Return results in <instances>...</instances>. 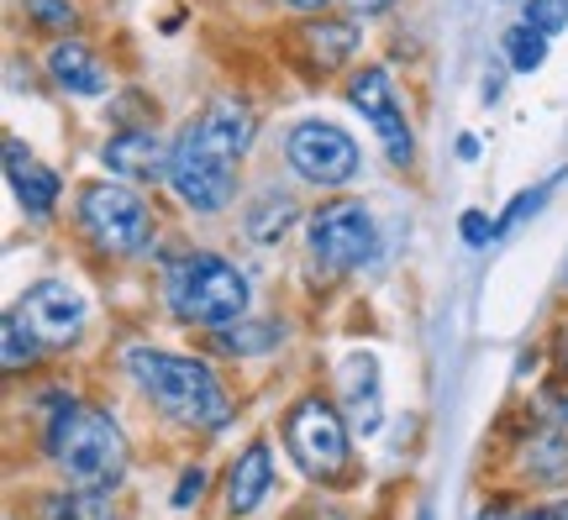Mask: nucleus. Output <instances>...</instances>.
Here are the masks:
<instances>
[{"instance_id":"nucleus-32","label":"nucleus","mask_w":568,"mask_h":520,"mask_svg":"<svg viewBox=\"0 0 568 520\" xmlns=\"http://www.w3.org/2000/svg\"><path fill=\"white\" fill-rule=\"evenodd\" d=\"M416 520H432V510H422V516H416Z\"/></svg>"},{"instance_id":"nucleus-18","label":"nucleus","mask_w":568,"mask_h":520,"mask_svg":"<svg viewBox=\"0 0 568 520\" xmlns=\"http://www.w3.org/2000/svg\"><path fill=\"white\" fill-rule=\"evenodd\" d=\"M216 337V347L222 353H232V358H258V353H274L284 341V326L280 320H232V326H222V332H211Z\"/></svg>"},{"instance_id":"nucleus-7","label":"nucleus","mask_w":568,"mask_h":520,"mask_svg":"<svg viewBox=\"0 0 568 520\" xmlns=\"http://www.w3.org/2000/svg\"><path fill=\"white\" fill-rule=\"evenodd\" d=\"M284 163L290 174L316 190H337V184H353L358 169H364V153L353 132H343L337 121H322V116H305L284 132Z\"/></svg>"},{"instance_id":"nucleus-19","label":"nucleus","mask_w":568,"mask_h":520,"mask_svg":"<svg viewBox=\"0 0 568 520\" xmlns=\"http://www.w3.org/2000/svg\"><path fill=\"white\" fill-rule=\"evenodd\" d=\"M295 201L290 195H264V201H253L247 205V237L258 242V247H274V242L295 226Z\"/></svg>"},{"instance_id":"nucleus-26","label":"nucleus","mask_w":568,"mask_h":520,"mask_svg":"<svg viewBox=\"0 0 568 520\" xmlns=\"http://www.w3.org/2000/svg\"><path fill=\"white\" fill-rule=\"evenodd\" d=\"M458 232H464L468 247H485V242L495 237V226H489L485 211H464V221H458Z\"/></svg>"},{"instance_id":"nucleus-4","label":"nucleus","mask_w":568,"mask_h":520,"mask_svg":"<svg viewBox=\"0 0 568 520\" xmlns=\"http://www.w3.org/2000/svg\"><path fill=\"white\" fill-rule=\"evenodd\" d=\"M284 452L295 458L305 479L337 483L353 468V426L343 405L326 395H301L284 410Z\"/></svg>"},{"instance_id":"nucleus-23","label":"nucleus","mask_w":568,"mask_h":520,"mask_svg":"<svg viewBox=\"0 0 568 520\" xmlns=\"http://www.w3.org/2000/svg\"><path fill=\"white\" fill-rule=\"evenodd\" d=\"M521 21L537 27V32H548V38H558L568 27V0H521Z\"/></svg>"},{"instance_id":"nucleus-14","label":"nucleus","mask_w":568,"mask_h":520,"mask_svg":"<svg viewBox=\"0 0 568 520\" xmlns=\"http://www.w3.org/2000/svg\"><path fill=\"white\" fill-rule=\"evenodd\" d=\"M6 180H11V195H17V205L32 221H48L59 211V195H63L59 174L32 147H21V137H6Z\"/></svg>"},{"instance_id":"nucleus-12","label":"nucleus","mask_w":568,"mask_h":520,"mask_svg":"<svg viewBox=\"0 0 568 520\" xmlns=\"http://www.w3.org/2000/svg\"><path fill=\"white\" fill-rule=\"evenodd\" d=\"M343 379V416L353 426V437H374L385 426V374H379V358L374 353H353L337 368Z\"/></svg>"},{"instance_id":"nucleus-21","label":"nucleus","mask_w":568,"mask_h":520,"mask_svg":"<svg viewBox=\"0 0 568 520\" xmlns=\"http://www.w3.org/2000/svg\"><path fill=\"white\" fill-rule=\"evenodd\" d=\"M548 32H537V27H527V21H516L506 32V63L516 69V74H537L542 63H548Z\"/></svg>"},{"instance_id":"nucleus-15","label":"nucleus","mask_w":568,"mask_h":520,"mask_svg":"<svg viewBox=\"0 0 568 520\" xmlns=\"http://www.w3.org/2000/svg\"><path fill=\"white\" fill-rule=\"evenodd\" d=\"M48 74H53V84H59L63 95H84V101H95V95L111 90V69L80 38H59L48 48Z\"/></svg>"},{"instance_id":"nucleus-30","label":"nucleus","mask_w":568,"mask_h":520,"mask_svg":"<svg viewBox=\"0 0 568 520\" xmlns=\"http://www.w3.org/2000/svg\"><path fill=\"white\" fill-rule=\"evenodd\" d=\"M542 516H548V520H568V494H564V500H548V504H542Z\"/></svg>"},{"instance_id":"nucleus-1","label":"nucleus","mask_w":568,"mask_h":520,"mask_svg":"<svg viewBox=\"0 0 568 520\" xmlns=\"http://www.w3.org/2000/svg\"><path fill=\"white\" fill-rule=\"evenodd\" d=\"M42 458L63 483H90V489H122L132 468V441L122 420L80 395H42Z\"/></svg>"},{"instance_id":"nucleus-11","label":"nucleus","mask_w":568,"mask_h":520,"mask_svg":"<svg viewBox=\"0 0 568 520\" xmlns=\"http://www.w3.org/2000/svg\"><path fill=\"white\" fill-rule=\"evenodd\" d=\"M101 163L122 184H159L169 180V142H159L148 126H122L116 137H105Z\"/></svg>"},{"instance_id":"nucleus-22","label":"nucleus","mask_w":568,"mask_h":520,"mask_svg":"<svg viewBox=\"0 0 568 520\" xmlns=\"http://www.w3.org/2000/svg\"><path fill=\"white\" fill-rule=\"evenodd\" d=\"M27 21L38 32H59V38H74V27H80L69 0H27Z\"/></svg>"},{"instance_id":"nucleus-2","label":"nucleus","mask_w":568,"mask_h":520,"mask_svg":"<svg viewBox=\"0 0 568 520\" xmlns=\"http://www.w3.org/2000/svg\"><path fill=\"white\" fill-rule=\"evenodd\" d=\"M126 379L138 384V395L163 420H174L184 431H205L216 437L232 426V395H226L222 374L211 368L195 353H174V347H153V341H138L122 353Z\"/></svg>"},{"instance_id":"nucleus-27","label":"nucleus","mask_w":568,"mask_h":520,"mask_svg":"<svg viewBox=\"0 0 568 520\" xmlns=\"http://www.w3.org/2000/svg\"><path fill=\"white\" fill-rule=\"evenodd\" d=\"M548 190H552V184H537V190H527V195H516V205H510V211H506V221H500V232H510V226H516V221L527 216V211H537Z\"/></svg>"},{"instance_id":"nucleus-20","label":"nucleus","mask_w":568,"mask_h":520,"mask_svg":"<svg viewBox=\"0 0 568 520\" xmlns=\"http://www.w3.org/2000/svg\"><path fill=\"white\" fill-rule=\"evenodd\" d=\"M42 353H48V347H42V337L17 316V310H11V316H6V326H0V363H6V374H11V379H17V374H27Z\"/></svg>"},{"instance_id":"nucleus-28","label":"nucleus","mask_w":568,"mask_h":520,"mask_svg":"<svg viewBox=\"0 0 568 520\" xmlns=\"http://www.w3.org/2000/svg\"><path fill=\"white\" fill-rule=\"evenodd\" d=\"M290 11H305V17H322V11H332L337 0H284Z\"/></svg>"},{"instance_id":"nucleus-24","label":"nucleus","mask_w":568,"mask_h":520,"mask_svg":"<svg viewBox=\"0 0 568 520\" xmlns=\"http://www.w3.org/2000/svg\"><path fill=\"white\" fill-rule=\"evenodd\" d=\"M205 494V468L195 462V468H184L180 483H174V510H195Z\"/></svg>"},{"instance_id":"nucleus-29","label":"nucleus","mask_w":568,"mask_h":520,"mask_svg":"<svg viewBox=\"0 0 568 520\" xmlns=\"http://www.w3.org/2000/svg\"><path fill=\"white\" fill-rule=\"evenodd\" d=\"M353 6H358V11H364V17H379V11H389V6H395V0H353Z\"/></svg>"},{"instance_id":"nucleus-3","label":"nucleus","mask_w":568,"mask_h":520,"mask_svg":"<svg viewBox=\"0 0 568 520\" xmlns=\"http://www.w3.org/2000/svg\"><path fill=\"white\" fill-rule=\"evenodd\" d=\"M163 305L180 326H201V332H222L232 320L247 316V274L222 253L205 247H184L163 258Z\"/></svg>"},{"instance_id":"nucleus-17","label":"nucleus","mask_w":568,"mask_h":520,"mask_svg":"<svg viewBox=\"0 0 568 520\" xmlns=\"http://www.w3.org/2000/svg\"><path fill=\"white\" fill-rule=\"evenodd\" d=\"M301 48L311 69H343L353 59V48H358V32H353V21H305Z\"/></svg>"},{"instance_id":"nucleus-9","label":"nucleus","mask_w":568,"mask_h":520,"mask_svg":"<svg viewBox=\"0 0 568 520\" xmlns=\"http://www.w3.org/2000/svg\"><path fill=\"white\" fill-rule=\"evenodd\" d=\"M347 101L368 116L374 137H379V147H385V159L395 163V169H410V159H416V137H410L406 111H400V101H395V84H389V74L379 69V63L353 69V80H347Z\"/></svg>"},{"instance_id":"nucleus-5","label":"nucleus","mask_w":568,"mask_h":520,"mask_svg":"<svg viewBox=\"0 0 568 520\" xmlns=\"http://www.w3.org/2000/svg\"><path fill=\"white\" fill-rule=\"evenodd\" d=\"M169 190L184 211L195 216H222L226 205L237 201V159L222 153L216 142L201 137L195 121H184L180 137L169 142Z\"/></svg>"},{"instance_id":"nucleus-10","label":"nucleus","mask_w":568,"mask_h":520,"mask_svg":"<svg viewBox=\"0 0 568 520\" xmlns=\"http://www.w3.org/2000/svg\"><path fill=\"white\" fill-rule=\"evenodd\" d=\"M17 316L32 326L42 337V347H74V341L84 337V326H90V305H84V295L74 289L69 279H38L21 289L17 300Z\"/></svg>"},{"instance_id":"nucleus-16","label":"nucleus","mask_w":568,"mask_h":520,"mask_svg":"<svg viewBox=\"0 0 568 520\" xmlns=\"http://www.w3.org/2000/svg\"><path fill=\"white\" fill-rule=\"evenodd\" d=\"M38 520H122V510H116V489L59 483L38 500Z\"/></svg>"},{"instance_id":"nucleus-25","label":"nucleus","mask_w":568,"mask_h":520,"mask_svg":"<svg viewBox=\"0 0 568 520\" xmlns=\"http://www.w3.org/2000/svg\"><path fill=\"white\" fill-rule=\"evenodd\" d=\"M474 520H548L542 516V504H521V500H495L485 504Z\"/></svg>"},{"instance_id":"nucleus-13","label":"nucleus","mask_w":568,"mask_h":520,"mask_svg":"<svg viewBox=\"0 0 568 520\" xmlns=\"http://www.w3.org/2000/svg\"><path fill=\"white\" fill-rule=\"evenodd\" d=\"M274 473H280V462H274V447L264 437L247 441L237 458L226 462V516L232 520H247L253 510H264V500L274 494Z\"/></svg>"},{"instance_id":"nucleus-6","label":"nucleus","mask_w":568,"mask_h":520,"mask_svg":"<svg viewBox=\"0 0 568 520\" xmlns=\"http://www.w3.org/2000/svg\"><path fill=\"white\" fill-rule=\"evenodd\" d=\"M80 232L111 258H138V253H148L159 226H153V211L132 184L101 180L80 190Z\"/></svg>"},{"instance_id":"nucleus-8","label":"nucleus","mask_w":568,"mask_h":520,"mask_svg":"<svg viewBox=\"0 0 568 520\" xmlns=\"http://www.w3.org/2000/svg\"><path fill=\"white\" fill-rule=\"evenodd\" d=\"M305 242H311V263L326 274H358L374 258L379 226L368 216L364 201H326L305 221Z\"/></svg>"},{"instance_id":"nucleus-31","label":"nucleus","mask_w":568,"mask_h":520,"mask_svg":"<svg viewBox=\"0 0 568 520\" xmlns=\"http://www.w3.org/2000/svg\"><path fill=\"white\" fill-rule=\"evenodd\" d=\"M558 368L568 374V326H564V337H558Z\"/></svg>"}]
</instances>
